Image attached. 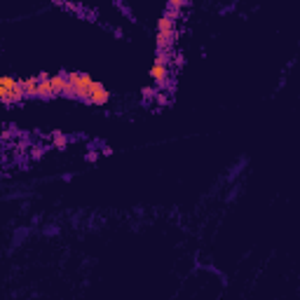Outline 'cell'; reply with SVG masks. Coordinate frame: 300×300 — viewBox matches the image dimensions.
I'll list each match as a JSON object with an SVG mask.
<instances>
[{"mask_svg":"<svg viewBox=\"0 0 300 300\" xmlns=\"http://www.w3.org/2000/svg\"><path fill=\"white\" fill-rule=\"evenodd\" d=\"M26 99V92H24V80H17L12 75H2L0 78V101L5 106H14V103H21Z\"/></svg>","mask_w":300,"mask_h":300,"instance_id":"cell-1","label":"cell"},{"mask_svg":"<svg viewBox=\"0 0 300 300\" xmlns=\"http://www.w3.org/2000/svg\"><path fill=\"white\" fill-rule=\"evenodd\" d=\"M66 78H68V85L75 89V99H80V101L87 103L89 89L94 85V78L87 75V73H66Z\"/></svg>","mask_w":300,"mask_h":300,"instance_id":"cell-2","label":"cell"},{"mask_svg":"<svg viewBox=\"0 0 300 300\" xmlns=\"http://www.w3.org/2000/svg\"><path fill=\"white\" fill-rule=\"evenodd\" d=\"M108 101H110V92H108L101 82L94 80V85H92V89H89L87 103L89 106H103V103H108Z\"/></svg>","mask_w":300,"mask_h":300,"instance_id":"cell-3","label":"cell"},{"mask_svg":"<svg viewBox=\"0 0 300 300\" xmlns=\"http://www.w3.org/2000/svg\"><path fill=\"white\" fill-rule=\"evenodd\" d=\"M150 78L155 80L157 85H167L169 82V66H164V63H155V66L150 68Z\"/></svg>","mask_w":300,"mask_h":300,"instance_id":"cell-4","label":"cell"},{"mask_svg":"<svg viewBox=\"0 0 300 300\" xmlns=\"http://www.w3.org/2000/svg\"><path fill=\"white\" fill-rule=\"evenodd\" d=\"M52 87H54V92H56V97H63V94H66V89H68V78H66V73L52 75Z\"/></svg>","mask_w":300,"mask_h":300,"instance_id":"cell-5","label":"cell"},{"mask_svg":"<svg viewBox=\"0 0 300 300\" xmlns=\"http://www.w3.org/2000/svg\"><path fill=\"white\" fill-rule=\"evenodd\" d=\"M38 87H40V78H38V75H31V78L24 80V92H26V99H38Z\"/></svg>","mask_w":300,"mask_h":300,"instance_id":"cell-6","label":"cell"},{"mask_svg":"<svg viewBox=\"0 0 300 300\" xmlns=\"http://www.w3.org/2000/svg\"><path fill=\"white\" fill-rule=\"evenodd\" d=\"M56 92L52 87V78H45L40 80V87H38V99H54Z\"/></svg>","mask_w":300,"mask_h":300,"instance_id":"cell-7","label":"cell"},{"mask_svg":"<svg viewBox=\"0 0 300 300\" xmlns=\"http://www.w3.org/2000/svg\"><path fill=\"white\" fill-rule=\"evenodd\" d=\"M174 24H176V21H174V19H169L167 14H164V17L159 19L157 31H159V33H167V36H176V31H174Z\"/></svg>","mask_w":300,"mask_h":300,"instance_id":"cell-8","label":"cell"},{"mask_svg":"<svg viewBox=\"0 0 300 300\" xmlns=\"http://www.w3.org/2000/svg\"><path fill=\"white\" fill-rule=\"evenodd\" d=\"M169 61H171V50H159L157 56H155V63H164L167 66Z\"/></svg>","mask_w":300,"mask_h":300,"instance_id":"cell-9","label":"cell"},{"mask_svg":"<svg viewBox=\"0 0 300 300\" xmlns=\"http://www.w3.org/2000/svg\"><path fill=\"white\" fill-rule=\"evenodd\" d=\"M66 143H68V139L63 134H54V146L56 148H66Z\"/></svg>","mask_w":300,"mask_h":300,"instance_id":"cell-10","label":"cell"},{"mask_svg":"<svg viewBox=\"0 0 300 300\" xmlns=\"http://www.w3.org/2000/svg\"><path fill=\"white\" fill-rule=\"evenodd\" d=\"M188 0H169V7H176V9H181L183 5H186Z\"/></svg>","mask_w":300,"mask_h":300,"instance_id":"cell-11","label":"cell"},{"mask_svg":"<svg viewBox=\"0 0 300 300\" xmlns=\"http://www.w3.org/2000/svg\"><path fill=\"white\" fill-rule=\"evenodd\" d=\"M143 94H146L148 99H152L155 94H157V92H155V89H148V87H146V89H143Z\"/></svg>","mask_w":300,"mask_h":300,"instance_id":"cell-12","label":"cell"}]
</instances>
